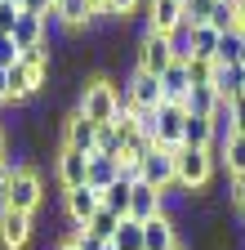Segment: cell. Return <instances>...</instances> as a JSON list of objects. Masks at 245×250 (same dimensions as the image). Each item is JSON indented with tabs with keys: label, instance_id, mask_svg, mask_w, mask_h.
Wrapping results in <instances>:
<instances>
[{
	"label": "cell",
	"instance_id": "f546056e",
	"mask_svg": "<svg viewBox=\"0 0 245 250\" xmlns=\"http://www.w3.org/2000/svg\"><path fill=\"white\" fill-rule=\"evenodd\" d=\"M116 228H120V219H116L112 210H98V214L85 224V232H89V237H98V241H112V237H116Z\"/></svg>",
	"mask_w": 245,
	"mask_h": 250
},
{
	"label": "cell",
	"instance_id": "52a82bcc",
	"mask_svg": "<svg viewBox=\"0 0 245 250\" xmlns=\"http://www.w3.org/2000/svg\"><path fill=\"white\" fill-rule=\"evenodd\" d=\"M120 94H130V103L138 112H156L165 103V94H161V76H147V72H130L125 81H120Z\"/></svg>",
	"mask_w": 245,
	"mask_h": 250
},
{
	"label": "cell",
	"instance_id": "d4e9b609",
	"mask_svg": "<svg viewBox=\"0 0 245 250\" xmlns=\"http://www.w3.org/2000/svg\"><path fill=\"white\" fill-rule=\"evenodd\" d=\"M188 41H192V58H209L214 62V49H219V31L209 22L205 27H188Z\"/></svg>",
	"mask_w": 245,
	"mask_h": 250
},
{
	"label": "cell",
	"instance_id": "e575fe53",
	"mask_svg": "<svg viewBox=\"0 0 245 250\" xmlns=\"http://www.w3.org/2000/svg\"><path fill=\"white\" fill-rule=\"evenodd\" d=\"M232 130L245 134V94H241V99H232Z\"/></svg>",
	"mask_w": 245,
	"mask_h": 250
},
{
	"label": "cell",
	"instance_id": "83f0119b",
	"mask_svg": "<svg viewBox=\"0 0 245 250\" xmlns=\"http://www.w3.org/2000/svg\"><path fill=\"white\" fill-rule=\"evenodd\" d=\"M209 27L219 31V36L236 31V27H241V9H236V5H223V0H219V5H214V14H209Z\"/></svg>",
	"mask_w": 245,
	"mask_h": 250
},
{
	"label": "cell",
	"instance_id": "f35d334b",
	"mask_svg": "<svg viewBox=\"0 0 245 250\" xmlns=\"http://www.w3.org/2000/svg\"><path fill=\"white\" fill-rule=\"evenodd\" d=\"M5 210H9V201H5V192H0V214H5Z\"/></svg>",
	"mask_w": 245,
	"mask_h": 250
},
{
	"label": "cell",
	"instance_id": "8fae6325",
	"mask_svg": "<svg viewBox=\"0 0 245 250\" xmlns=\"http://www.w3.org/2000/svg\"><path fill=\"white\" fill-rule=\"evenodd\" d=\"M63 210H67V224L72 228H85L89 219H94L98 210H103V192L98 188H72V192H63Z\"/></svg>",
	"mask_w": 245,
	"mask_h": 250
},
{
	"label": "cell",
	"instance_id": "ac0fdd59",
	"mask_svg": "<svg viewBox=\"0 0 245 250\" xmlns=\"http://www.w3.org/2000/svg\"><path fill=\"white\" fill-rule=\"evenodd\" d=\"M120 179V166H116V156H103V152H89V174L85 183L89 188H98V192H107V188Z\"/></svg>",
	"mask_w": 245,
	"mask_h": 250
},
{
	"label": "cell",
	"instance_id": "4dcf8cb0",
	"mask_svg": "<svg viewBox=\"0 0 245 250\" xmlns=\"http://www.w3.org/2000/svg\"><path fill=\"white\" fill-rule=\"evenodd\" d=\"M214 5H219V0H188V9H183V27H205L209 14H214Z\"/></svg>",
	"mask_w": 245,
	"mask_h": 250
},
{
	"label": "cell",
	"instance_id": "8d00e7d4",
	"mask_svg": "<svg viewBox=\"0 0 245 250\" xmlns=\"http://www.w3.org/2000/svg\"><path fill=\"white\" fill-rule=\"evenodd\" d=\"M5 152H9V130L0 125V161H5Z\"/></svg>",
	"mask_w": 245,
	"mask_h": 250
},
{
	"label": "cell",
	"instance_id": "484cf974",
	"mask_svg": "<svg viewBox=\"0 0 245 250\" xmlns=\"http://www.w3.org/2000/svg\"><path fill=\"white\" fill-rule=\"evenodd\" d=\"M120 147H125V125H120V121L98 125V143H94V152H103V156H120Z\"/></svg>",
	"mask_w": 245,
	"mask_h": 250
},
{
	"label": "cell",
	"instance_id": "2e32d148",
	"mask_svg": "<svg viewBox=\"0 0 245 250\" xmlns=\"http://www.w3.org/2000/svg\"><path fill=\"white\" fill-rule=\"evenodd\" d=\"M14 45H18L22 54L45 49V45H49V27H45V18H36V14H22V18H18V27H14Z\"/></svg>",
	"mask_w": 245,
	"mask_h": 250
},
{
	"label": "cell",
	"instance_id": "8992f818",
	"mask_svg": "<svg viewBox=\"0 0 245 250\" xmlns=\"http://www.w3.org/2000/svg\"><path fill=\"white\" fill-rule=\"evenodd\" d=\"M49 18L58 22L67 31V36H76V41H85V31L94 27V5H89V0H54V9H49Z\"/></svg>",
	"mask_w": 245,
	"mask_h": 250
},
{
	"label": "cell",
	"instance_id": "d6986e66",
	"mask_svg": "<svg viewBox=\"0 0 245 250\" xmlns=\"http://www.w3.org/2000/svg\"><path fill=\"white\" fill-rule=\"evenodd\" d=\"M214 94H219V99H241L245 94V67H223V62H214Z\"/></svg>",
	"mask_w": 245,
	"mask_h": 250
},
{
	"label": "cell",
	"instance_id": "9c48e42d",
	"mask_svg": "<svg viewBox=\"0 0 245 250\" xmlns=\"http://www.w3.org/2000/svg\"><path fill=\"white\" fill-rule=\"evenodd\" d=\"M32 237H36V214H22V210L0 214V250H27Z\"/></svg>",
	"mask_w": 245,
	"mask_h": 250
},
{
	"label": "cell",
	"instance_id": "4316f807",
	"mask_svg": "<svg viewBox=\"0 0 245 250\" xmlns=\"http://www.w3.org/2000/svg\"><path fill=\"white\" fill-rule=\"evenodd\" d=\"M116 250H143V224H134V219H120V228L112 237Z\"/></svg>",
	"mask_w": 245,
	"mask_h": 250
},
{
	"label": "cell",
	"instance_id": "7c38bea8",
	"mask_svg": "<svg viewBox=\"0 0 245 250\" xmlns=\"http://www.w3.org/2000/svg\"><path fill=\"white\" fill-rule=\"evenodd\" d=\"M143 183H151L156 192H165V188H174V152L170 147H147L143 152Z\"/></svg>",
	"mask_w": 245,
	"mask_h": 250
},
{
	"label": "cell",
	"instance_id": "d590c367",
	"mask_svg": "<svg viewBox=\"0 0 245 250\" xmlns=\"http://www.w3.org/2000/svg\"><path fill=\"white\" fill-rule=\"evenodd\" d=\"M0 107H9V72H0Z\"/></svg>",
	"mask_w": 245,
	"mask_h": 250
},
{
	"label": "cell",
	"instance_id": "3957f363",
	"mask_svg": "<svg viewBox=\"0 0 245 250\" xmlns=\"http://www.w3.org/2000/svg\"><path fill=\"white\" fill-rule=\"evenodd\" d=\"M174 41L170 36H156V31H138L134 41V67L147 72V76H161L165 67H174Z\"/></svg>",
	"mask_w": 245,
	"mask_h": 250
},
{
	"label": "cell",
	"instance_id": "1f68e13d",
	"mask_svg": "<svg viewBox=\"0 0 245 250\" xmlns=\"http://www.w3.org/2000/svg\"><path fill=\"white\" fill-rule=\"evenodd\" d=\"M188 76H192V85H209L214 81V62L209 58H188Z\"/></svg>",
	"mask_w": 245,
	"mask_h": 250
},
{
	"label": "cell",
	"instance_id": "7402d4cb",
	"mask_svg": "<svg viewBox=\"0 0 245 250\" xmlns=\"http://www.w3.org/2000/svg\"><path fill=\"white\" fill-rule=\"evenodd\" d=\"M183 147H214V121L209 116H188V125H183Z\"/></svg>",
	"mask_w": 245,
	"mask_h": 250
},
{
	"label": "cell",
	"instance_id": "5b68a950",
	"mask_svg": "<svg viewBox=\"0 0 245 250\" xmlns=\"http://www.w3.org/2000/svg\"><path fill=\"white\" fill-rule=\"evenodd\" d=\"M183 9H188V0H147V5H143V27H138V31L174 36V31H183Z\"/></svg>",
	"mask_w": 245,
	"mask_h": 250
},
{
	"label": "cell",
	"instance_id": "6da1fadb",
	"mask_svg": "<svg viewBox=\"0 0 245 250\" xmlns=\"http://www.w3.org/2000/svg\"><path fill=\"white\" fill-rule=\"evenodd\" d=\"M72 107L85 121H94V125H112L116 112H120V85L107 72H94V76H85V85H80V94H76Z\"/></svg>",
	"mask_w": 245,
	"mask_h": 250
},
{
	"label": "cell",
	"instance_id": "44dd1931",
	"mask_svg": "<svg viewBox=\"0 0 245 250\" xmlns=\"http://www.w3.org/2000/svg\"><path fill=\"white\" fill-rule=\"evenodd\" d=\"M214 62H223V67H245V36H241V31H227V36H219Z\"/></svg>",
	"mask_w": 245,
	"mask_h": 250
},
{
	"label": "cell",
	"instance_id": "7a4b0ae2",
	"mask_svg": "<svg viewBox=\"0 0 245 250\" xmlns=\"http://www.w3.org/2000/svg\"><path fill=\"white\" fill-rule=\"evenodd\" d=\"M214 174H219V152L214 147H178L174 152V179L188 188L192 197H205Z\"/></svg>",
	"mask_w": 245,
	"mask_h": 250
},
{
	"label": "cell",
	"instance_id": "ffe728a7",
	"mask_svg": "<svg viewBox=\"0 0 245 250\" xmlns=\"http://www.w3.org/2000/svg\"><path fill=\"white\" fill-rule=\"evenodd\" d=\"M219 170L227 179H245V134H232L223 147H219Z\"/></svg>",
	"mask_w": 245,
	"mask_h": 250
},
{
	"label": "cell",
	"instance_id": "5bb4252c",
	"mask_svg": "<svg viewBox=\"0 0 245 250\" xmlns=\"http://www.w3.org/2000/svg\"><path fill=\"white\" fill-rule=\"evenodd\" d=\"M174 246H183L174 214H156V219L143 224V250H174Z\"/></svg>",
	"mask_w": 245,
	"mask_h": 250
},
{
	"label": "cell",
	"instance_id": "30bf717a",
	"mask_svg": "<svg viewBox=\"0 0 245 250\" xmlns=\"http://www.w3.org/2000/svg\"><path fill=\"white\" fill-rule=\"evenodd\" d=\"M54 174H58V188H63V192H72V188H85V174H89V152H76V147H63V143H58Z\"/></svg>",
	"mask_w": 245,
	"mask_h": 250
},
{
	"label": "cell",
	"instance_id": "603a6c76",
	"mask_svg": "<svg viewBox=\"0 0 245 250\" xmlns=\"http://www.w3.org/2000/svg\"><path fill=\"white\" fill-rule=\"evenodd\" d=\"M130 192H134V183L130 179H116L103 192V210H112L116 219H130Z\"/></svg>",
	"mask_w": 245,
	"mask_h": 250
},
{
	"label": "cell",
	"instance_id": "ab89813d",
	"mask_svg": "<svg viewBox=\"0 0 245 250\" xmlns=\"http://www.w3.org/2000/svg\"><path fill=\"white\" fill-rule=\"evenodd\" d=\"M236 31H241V36H245V14H241V27H236Z\"/></svg>",
	"mask_w": 245,
	"mask_h": 250
},
{
	"label": "cell",
	"instance_id": "ba28073f",
	"mask_svg": "<svg viewBox=\"0 0 245 250\" xmlns=\"http://www.w3.org/2000/svg\"><path fill=\"white\" fill-rule=\"evenodd\" d=\"M58 143L63 147H76V152H94V143H98V125L94 121H85L76 107H67L63 112V121H58Z\"/></svg>",
	"mask_w": 245,
	"mask_h": 250
},
{
	"label": "cell",
	"instance_id": "277c9868",
	"mask_svg": "<svg viewBox=\"0 0 245 250\" xmlns=\"http://www.w3.org/2000/svg\"><path fill=\"white\" fill-rule=\"evenodd\" d=\"M5 201H9V210H22V214H36V210L45 206V179H40V170H36V166H27V170L9 174V188H5Z\"/></svg>",
	"mask_w": 245,
	"mask_h": 250
},
{
	"label": "cell",
	"instance_id": "4fadbf2b",
	"mask_svg": "<svg viewBox=\"0 0 245 250\" xmlns=\"http://www.w3.org/2000/svg\"><path fill=\"white\" fill-rule=\"evenodd\" d=\"M183 125H188V112H183V103H161L156 107V143L178 152L183 147Z\"/></svg>",
	"mask_w": 245,
	"mask_h": 250
},
{
	"label": "cell",
	"instance_id": "60d3db41",
	"mask_svg": "<svg viewBox=\"0 0 245 250\" xmlns=\"http://www.w3.org/2000/svg\"><path fill=\"white\" fill-rule=\"evenodd\" d=\"M103 250H116V246H112V241H103Z\"/></svg>",
	"mask_w": 245,
	"mask_h": 250
},
{
	"label": "cell",
	"instance_id": "836d02e7",
	"mask_svg": "<svg viewBox=\"0 0 245 250\" xmlns=\"http://www.w3.org/2000/svg\"><path fill=\"white\" fill-rule=\"evenodd\" d=\"M18 58H22V49L14 45V36H0V72H9Z\"/></svg>",
	"mask_w": 245,
	"mask_h": 250
},
{
	"label": "cell",
	"instance_id": "ee69618b",
	"mask_svg": "<svg viewBox=\"0 0 245 250\" xmlns=\"http://www.w3.org/2000/svg\"><path fill=\"white\" fill-rule=\"evenodd\" d=\"M174 250H188V246H174Z\"/></svg>",
	"mask_w": 245,
	"mask_h": 250
},
{
	"label": "cell",
	"instance_id": "d6a6232c",
	"mask_svg": "<svg viewBox=\"0 0 245 250\" xmlns=\"http://www.w3.org/2000/svg\"><path fill=\"white\" fill-rule=\"evenodd\" d=\"M18 18H22V9H18V5H9V0H0V36H14Z\"/></svg>",
	"mask_w": 245,
	"mask_h": 250
},
{
	"label": "cell",
	"instance_id": "cb8c5ba5",
	"mask_svg": "<svg viewBox=\"0 0 245 250\" xmlns=\"http://www.w3.org/2000/svg\"><path fill=\"white\" fill-rule=\"evenodd\" d=\"M214 107H219V94H214V85H192V94L183 99V112H188V116H209Z\"/></svg>",
	"mask_w": 245,
	"mask_h": 250
},
{
	"label": "cell",
	"instance_id": "74e56055",
	"mask_svg": "<svg viewBox=\"0 0 245 250\" xmlns=\"http://www.w3.org/2000/svg\"><path fill=\"white\" fill-rule=\"evenodd\" d=\"M5 188H9V170H5V166H0V192H5Z\"/></svg>",
	"mask_w": 245,
	"mask_h": 250
},
{
	"label": "cell",
	"instance_id": "b9f144b4",
	"mask_svg": "<svg viewBox=\"0 0 245 250\" xmlns=\"http://www.w3.org/2000/svg\"><path fill=\"white\" fill-rule=\"evenodd\" d=\"M223 5H241V0H223Z\"/></svg>",
	"mask_w": 245,
	"mask_h": 250
},
{
	"label": "cell",
	"instance_id": "f1b7e54d",
	"mask_svg": "<svg viewBox=\"0 0 245 250\" xmlns=\"http://www.w3.org/2000/svg\"><path fill=\"white\" fill-rule=\"evenodd\" d=\"M143 5H147V0H107V5H103V18L107 22H130L134 14H143Z\"/></svg>",
	"mask_w": 245,
	"mask_h": 250
},
{
	"label": "cell",
	"instance_id": "9a60e30c",
	"mask_svg": "<svg viewBox=\"0 0 245 250\" xmlns=\"http://www.w3.org/2000/svg\"><path fill=\"white\" fill-rule=\"evenodd\" d=\"M156 214H165V197L151 183L138 179L134 192H130V219H134V224H147V219H156Z\"/></svg>",
	"mask_w": 245,
	"mask_h": 250
},
{
	"label": "cell",
	"instance_id": "e0dca14e",
	"mask_svg": "<svg viewBox=\"0 0 245 250\" xmlns=\"http://www.w3.org/2000/svg\"><path fill=\"white\" fill-rule=\"evenodd\" d=\"M161 94H165V103H183L192 94V76H188V62H174V67L161 72Z\"/></svg>",
	"mask_w": 245,
	"mask_h": 250
},
{
	"label": "cell",
	"instance_id": "7bdbcfd3",
	"mask_svg": "<svg viewBox=\"0 0 245 250\" xmlns=\"http://www.w3.org/2000/svg\"><path fill=\"white\" fill-rule=\"evenodd\" d=\"M9 5H18V9H22V0H9Z\"/></svg>",
	"mask_w": 245,
	"mask_h": 250
}]
</instances>
